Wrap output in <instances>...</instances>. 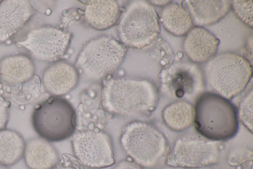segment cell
Returning <instances> with one entry per match:
<instances>
[{
  "instance_id": "cell-23",
  "label": "cell",
  "mask_w": 253,
  "mask_h": 169,
  "mask_svg": "<svg viewBox=\"0 0 253 169\" xmlns=\"http://www.w3.org/2000/svg\"><path fill=\"white\" fill-rule=\"evenodd\" d=\"M253 92L252 88L240 102L236 115L240 121L251 133L253 129Z\"/></svg>"
},
{
  "instance_id": "cell-28",
  "label": "cell",
  "mask_w": 253,
  "mask_h": 169,
  "mask_svg": "<svg viewBox=\"0 0 253 169\" xmlns=\"http://www.w3.org/2000/svg\"><path fill=\"white\" fill-rule=\"evenodd\" d=\"M113 169H143L142 167L135 163L128 161H122Z\"/></svg>"
},
{
  "instance_id": "cell-9",
  "label": "cell",
  "mask_w": 253,
  "mask_h": 169,
  "mask_svg": "<svg viewBox=\"0 0 253 169\" xmlns=\"http://www.w3.org/2000/svg\"><path fill=\"white\" fill-rule=\"evenodd\" d=\"M219 152V142L200 134L185 135L174 142L168 152L165 162L174 168H206L217 163Z\"/></svg>"
},
{
  "instance_id": "cell-8",
  "label": "cell",
  "mask_w": 253,
  "mask_h": 169,
  "mask_svg": "<svg viewBox=\"0 0 253 169\" xmlns=\"http://www.w3.org/2000/svg\"><path fill=\"white\" fill-rule=\"evenodd\" d=\"M161 91L171 99L193 104L204 92V73L195 63L178 61L163 69L159 74Z\"/></svg>"
},
{
  "instance_id": "cell-6",
  "label": "cell",
  "mask_w": 253,
  "mask_h": 169,
  "mask_svg": "<svg viewBox=\"0 0 253 169\" xmlns=\"http://www.w3.org/2000/svg\"><path fill=\"white\" fill-rule=\"evenodd\" d=\"M31 122L40 137L49 142L62 141L75 131L74 109L66 100L52 97L35 108Z\"/></svg>"
},
{
  "instance_id": "cell-17",
  "label": "cell",
  "mask_w": 253,
  "mask_h": 169,
  "mask_svg": "<svg viewBox=\"0 0 253 169\" xmlns=\"http://www.w3.org/2000/svg\"><path fill=\"white\" fill-rule=\"evenodd\" d=\"M84 11L86 22L98 30H106L116 24L120 17L118 3L114 0H91Z\"/></svg>"
},
{
  "instance_id": "cell-32",
  "label": "cell",
  "mask_w": 253,
  "mask_h": 169,
  "mask_svg": "<svg viewBox=\"0 0 253 169\" xmlns=\"http://www.w3.org/2000/svg\"><path fill=\"white\" fill-rule=\"evenodd\" d=\"M0 1H1L0 0Z\"/></svg>"
},
{
  "instance_id": "cell-11",
  "label": "cell",
  "mask_w": 253,
  "mask_h": 169,
  "mask_svg": "<svg viewBox=\"0 0 253 169\" xmlns=\"http://www.w3.org/2000/svg\"><path fill=\"white\" fill-rule=\"evenodd\" d=\"M72 145L75 157L85 167L101 168L114 163L112 142L104 132H79L73 137Z\"/></svg>"
},
{
  "instance_id": "cell-10",
  "label": "cell",
  "mask_w": 253,
  "mask_h": 169,
  "mask_svg": "<svg viewBox=\"0 0 253 169\" xmlns=\"http://www.w3.org/2000/svg\"><path fill=\"white\" fill-rule=\"evenodd\" d=\"M71 38L69 32L52 26L31 30L17 45L26 49L38 60L55 62L66 53Z\"/></svg>"
},
{
  "instance_id": "cell-5",
  "label": "cell",
  "mask_w": 253,
  "mask_h": 169,
  "mask_svg": "<svg viewBox=\"0 0 253 169\" xmlns=\"http://www.w3.org/2000/svg\"><path fill=\"white\" fill-rule=\"evenodd\" d=\"M120 143L134 162L146 168L155 167L168 153L165 135L151 123L134 121L124 128Z\"/></svg>"
},
{
  "instance_id": "cell-22",
  "label": "cell",
  "mask_w": 253,
  "mask_h": 169,
  "mask_svg": "<svg viewBox=\"0 0 253 169\" xmlns=\"http://www.w3.org/2000/svg\"><path fill=\"white\" fill-rule=\"evenodd\" d=\"M11 87V97L14 101L19 104H27L38 97L41 81L38 76L34 75L28 81Z\"/></svg>"
},
{
  "instance_id": "cell-29",
  "label": "cell",
  "mask_w": 253,
  "mask_h": 169,
  "mask_svg": "<svg viewBox=\"0 0 253 169\" xmlns=\"http://www.w3.org/2000/svg\"><path fill=\"white\" fill-rule=\"evenodd\" d=\"M149 3L154 6H165L170 3V0H149Z\"/></svg>"
},
{
  "instance_id": "cell-19",
  "label": "cell",
  "mask_w": 253,
  "mask_h": 169,
  "mask_svg": "<svg viewBox=\"0 0 253 169\" xmlns=\"http://www.w3.org/2000/svg\"><path fill=\"white\" fill-rule=\"evenodd\" d=\"M162 118L171 130L177 132L184 130L194 123V107L186 101H175L164 109Z\"/></svg>"
},
{
  "instance_id": "cell-3",
  "label": "cell",
  "mask_w": 253,
  "mask_h": 169,
  "mask_svg": "<svg viewBox=\"0 0 253 169\" xmlns=\"http://www.w3.org/2000/svg\"><path fill=\"white\" fill-rule=\"evenodd\" d=\"M251 62L233 52L215 55L205 67V82L214 93L230 100L242 93L252 77Z\"/></svg>"
},
{
  "instance_id": "cell-16",
  "label": "cell",
  "mask_w": 253,
  "mask_h": 169,
  "mask_svg": "<svg viewBox=\"0 0 253 169\" xmlns=\"http://www.w3.org/2000/svg\"><path fill=\"white\" fill-rule=\"evenodd\" d=\"M35 71L34 62L28 56L23 54L9 56L0 62V81L4 85L12 87L31 79Z\"/></svg>"
},
{
  "instance_id": "cell-26",
  "label": "cell",
  "mask_w": 253,
  "mask_h": 169,
  "mask_svg": "<svg viewBox=\"0 0 253 169\" xmlns=\"http://www.w3.org/2000/svg\"><path fill=\"white\" fill-rule=\"evenodd\" d=\"M52 169H82L79 163L73 157L62 156L52 168Z\"/></svg>"
},
{
  "instance_id": "cell-12",
  "label": "cell",
  "mask_w": 253,
  "mask_h": 169,
  "mask_svg": "<svg viewBox=\"0 0 253 169\" xmlns=\"http://www.w3.org/2000/svg\"><path fill=\"white\" fill-rule=\"evenodd\" d=\"M220 41L203 27H193L186 34L183 43V50L194 63L208 62L215 55Z\"/></svg>"
},
{
  "instance_id": "cell-21",
  "label": "cell",
  "mask_w": 253,
  "mask_h": 169,
  "mask_svg": "<svg viewBox=\"0 0 253 169\" xmlns=\"http://www.w3.org/2000/svg\"><path fill=\"white\" fill-rule=\"evenodd\" d=\"M26 142L17 131L0 130V164L5 166L13 165L23 157Z\"/></svg>"
},
{
  "instance_id": "cell-14",
  "label": "cell",
  "mask_w": 253,
  "mask_h": 169,
  "mask_svg": "<svg viewBox=\"0 0 253 169\" xmlns=\"http://www.w3.org/2000/svg\"><path fill=\"white\" fill-rule=\"evenodd\" d=\"M79 74L77 68L64 61H57L47 67L42 76L46 91L55 97L65 95L77 85Z\"/></svg>"
},
{
  "instance_id": "cell-30",
  "label": "cell",
  "mask_w": 253,
  "mask_h": 169,
  "mask_svg": "<svg viewBox=\"0 0 253 169\" xmlns=\"http://www.w3.org/2000/svg\"><path fill=\"white\" fill-rule=\"evenodd\" d=\"M0 169H9L7 166L0 164Z\"/></svg>"
},
{
  "instance_id": "cell-31",
  "label": "cell",
  "mask_w": 253,
  "mask_h": 169,
  "mask_svg": "<svg viewBox=\"0 0 253 169\" xmlns=\"http://www.w3.org/2000/svg\"><path fill=\"white\" fill-rule=\"evenodd\" d=\"M207 169L206 168H197V169Z\"/></svg>"
},
{
  "instance_id": "cell-15",
  "label": "cell",
  "mask_w": 253,
  "mask_h": 169,
  "mask_svg": "<svg viewBox=\"0 0 253 169\" xmlns=\"http://www.w3.org/2000/svg\"><path fill=\"white\" fill-rule=\"evenodd\" d=\"M181 6L190 15L196 26L214 24L223 18L231 9V0H183Z\"/></svg>"
},
{
  "instance_id": "cell-25",
  "label": "cell",
  "mask_w": 253,
  "mask_h": 169,
  "mask_svg": "<svg viewBox=\"0 0 253 169\" xmlns=\"http://www.w3.org/2000/svg\"><path fill=\"white\" fill-rule=\"evenodd\" d=\"M231 8L243 23L253 28V0H231Z\"/></svg>"
},
{
  "instance_id": "cell-24",
  "label": "cell",
  "mask_w": 253,
  "mask_h": 169,
  "mask_svg": "<svg viewBox=\"0 0 253 169\" xmlns=\"http://www.w3.org/2000/svg\"><path fill=\"white\" fill-rule=\"evenodd\" d=\"M253 152L249 149L242 148L230 153L228 163L237 169H251L252 167Z\"/></svg>"
},
{
  "instance_id": "cell-7",
  "label": "cell",
  "mask_w": 253,
  "mask_h": 169,
  "mask_svg": "<svg viewBox=\"0 0 253 169\" xmlns=\"http://www.w3.org/2000/svg\"><path fill=\"white\" fill-rule=\"evenodd\" d=\"M126 48L110 36L89 41L79 53L76 66L88 77L99 80L114 72L123 62Z\"/></svg>"
},
{
  "instance_id": "cell-27",
  "label": "cell",
  "mask_w": 253,
  "mask_h": 169,
  "mask_svg": "<svg viewBox=\"0 0 253 169\" xmlns=\"http://www.w3.org/2000/svg\"><path fill=\"white\" fill-rule=\"evenodd\" d=\"M9 104L0 96V130L5 128L9 119Z\"/></svg>"
},
{
  "instance_id": "cell-18",
  "label": "cell",
  "mask_w": 253,
  "mask_h": 169,
  "mask_svg": "<svg viewBox=\"0 0 253 169\" xmlns=\"http://www.w3.org/2000/svg\"><path fill=\"white\" fill-rule=\"evenodd\" d=\"M23 157L30 169H51L58 159L54 147L41 137L33 138L26 142Z\"/></svg>"
},
{
  "instance_id": "cell-4",
  "label": "cell",
  "mask_w": 253,
  "mask_h": 169,
  "mask_svg": "<svg viewBox=\"0 0 253 169\" xmlns=\"http://www.w3.org/2000/svg\"><path fill=\"white\" fill-rule=\"evenodd\" d=\"M117 30L124 45L142 49L157 40L161 31L159 18L148 1L134 0L122 14Z\"/></svg>"
},
{
  "instance_id": "cell-13",
  "label": "cell",
  "mask_w": 253,
  "mask_h": 169,
  "mask_svg": "<svg viewBox=\"0 0 253 169\" xmlns=\"http://www.w3.org/2000/svg\"><path fill=\"white\" fill-rule=\"evenodd\" d=\"M34 13L30 1L5 0L0 2V42L19 31Z\"/></svg>"
},
{
  "instance_id": "cell-2",
  "label": "cell",
  "mask_w": 253,
  "mask_h": 169,
  "mask_svg": "<svg viewBox=\"0 0 253 169\" xmlns=\"http://www.w3.org/2000/svg\"><path fill=\"white\" fill-rule=\"evenodd\" d=\"M194 109L195 127L204 137L220 142L237 132L236 110L229 100L214 92H205L195 102Z\"/></svg>"
},
{
  "instance_id": "cell-20",
  "label": "cell",
  "mask_w": 253,
  "mask_h": 169,
  "mask_svg": "<svg viewBox=\"0 0 253 169\" xmlns=\"http://www.w3.org/2000/svg\"><path fill=\"white\" fill-rule=\"evenodd\" d=\"M160 20L167 31L176 36L186 34L193 26L188 13L175 2H170L163 8Z\"/></svg>"
},
{
  "instance_id": "cell-1",
  "label": "cell",
  "mask_w": 253,
  "mask_h": 169,
  "mask_svg": "<svg viewBox=\"0 0 253 169\" xmlns=\"http://www.w3.org/2000/svg\"><path fill=\"white\" fill-rule=\"evenodd\" d=\"M101 104L108 112L126 116L148 114L156 108L159 92L147 79L111 78L103 84Z\"/></svg>"
}]
</instances>
